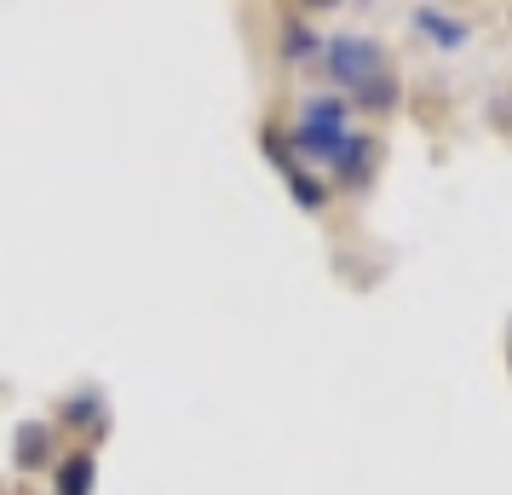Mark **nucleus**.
<instances>
[{"label": "nucleus", "instance_id": "9d476101", "mask_svg": "<svg viewBox=\"0 0 512 495\" xmlns=\"http://www.w3.org/2000/svg\"><path fill=\"white\" fill-rule=\"evenodd\" d=\"M93 415H98V392H87V398H75L64 409V421H93Z\"/></svg>", "mask_w": 512, "mask_h": 495}, {"label": "nucleus", "instance_id": "f257e3e1", "mask_svg": "<svg viewBox=\"0 0 512 495\" xmlns=\"http://www.w3.org/2000/svg\"><path fill=\"white\" fill-rule=\"evenodd\" d=\"M323 70L334 87H346V93H357L369 75L386 70V47L374 41V35H357V29H340V35H328L323 41Z\"/></svg>", "mask_w": 512, "mask_h": 495}, {"label": "nucleus", "instance_id": "0eeeda50", "mask_svg": "<svg viewBox=\"0 0 512 495\" xmlns=\"http://www.w3.org/2000/svg\"><path fill=\"white\" fill-rule=\"evenodd\" d=\"M277 47L288 52V58H305V52H323V35H317V29L305 24V18H282Z\"/></svg>", "mask_w": 512, "mask_h": 495}, {"label": "nucleus", "instance_id": "9b49d317", "mask_svg": "<svg viewBox=\"0 0 512 495\" xmlns=\"http://www.w3.org/2000/svg\"><path fill=\"white\" fill-rule=\"evenodd\" d=\"M507 357H512V352H507Z\"/></svg>", "mask_w": 512, "mask_h": 495}, {"label": "nucleus", "instance_id": "39448f33", "mask_svg": "<svg viewBox=\"0 0 512 495\" xmlns=\"http://www.w3.org/2000/svg\"><path fill=\"white\" fill-rule=\"evenodd\" d=\"M351 104H357V110H369V116H397V104H403V75H397V70L369 75V81L351 93Z\"/></svg>", "mask_w": 512, "mask_h": 495}, {"label": "nucleus", "instance_id": "7ed1b4c3", "mask_svg": "<svg viewBox=\"0 0 512 495\" xmlns=\"http://www.w3.org/2000/svg\"><path fill=\"white\" fill-rule=\"evenodd\" d=\"M409 24H415V35L438 41L443 52H461L466 41H472V24H461L455 12H438V6H415V12H409Z\"/></svg>", "mask_w": 512, "mask_h": 495}, {"label": "nucleus", "instance_id": "423d86ee", "mask_svg": "<svg viewBox=\"0 0 512 495\" xmlns=\"http://www.w3.org/2000/svg\"><path fill=\"white\" fill-rule=\"evenodd\" d=\"M12 467H18V472H41V467H52V432H47L41 421L18 426V444H12Z\"/></svg>", "mask_w": 512, "mask_h": 495}, {"label": "nucleus", "instance_id": "6e6552de", "mask_svg": "<svg viewBox=\"0 0 512 495\" xmlns=\"http://www.w3.org/2000/svg\"><path fill=\"white\" fill-rule=\"evenodd\" d=\"M93 490V455L81 449L70 461H58V495H87Z\"/></svg>", "mask_w": 512, "mask_h": 495}, {"label": "nucleus", "instance_id": "f03ea898", "mask_svg": "<svg viewBox=\"0 0 512 495\" xmlns=\"http://www.w3.org/2000/svg\"><path fill=\"white\" fill-rule=\"evenodd\" d=\"M346 116H351L346 98H305L300 121H294V150H305L311 162H334V156H340V144L351 139Z\"/></svg>", "mask_w": 512, "mask_h": 495}, {"label": "nucleus", "instance_id": "20e7f679", "mask_svg": "<svg viewBox=\"0 0 512 495\" xmlns=\"http://www.w3.org/2000/svg\"><path fill=\"white\" fill-rule=\"evenodd\" d=\"M374 156H380V144L374 139H363V133H351L346 144H340V156H334V179H340V185H351V190H363L369 185V173H374Z\"/></svg>", "mask_w": 512, "mask_h": 495}, {"label": "nucleus", "instance_id": "1a4fd4ad", "mask_svg": "<svg viewBox=\"0 0 512 495\" xmlns=\"http://www.w3.org/2000/svg\"><path fill=\"white\" fill-rule=\"evenodd\" d=\"M288 190H294V202H300L305 213H323V208H328V190L317 185V179H311V173H300V167H294V173H288Z\"/></svg>", "mask_w": 512, "mask_h": 495}]
</instances>
